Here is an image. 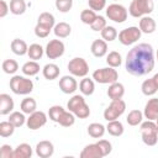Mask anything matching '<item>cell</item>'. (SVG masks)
Segmentation results:
<instances>
[{
    "label": "cell",
    "mask_w": 158,
    "mask_h": 158,
    "mask_svg": "<svg viewBox=\"0 0 158 158\" xmlns=\"http://www.w3.org/2000/svg\"><path fill=\"white\" fill-rule=\"evenodd\" d=\"M156 27H157L156 21L151 16L146 15V16L141 17V20H139V30H141V32L149 35V33H153L156 31Z\"/></svg>",
    "instance_id": "cell-20"
},
{
    "label": "cell",
    "mask_w": 158,
    "mask_h": 158,
    "mask_svg": "<svg viewBox=\"0 0 158 158\" xmlns=\"http://www.w3.org/2000/svg\"><path fill=\"white\" fill-rule=\"evenodd\" d=\"M2 70L6 74H15L19 70V64L15 59H5L2 62Z\"/></svg>",
    "instance_id": "cell-40"
},
{
    "label": "cell",
    "mask_w": 158,
    "mask_h": 158,
    "mask_svg": "<svg viewBox=\"0 0 158 158\" xmlns=\"http://www.w3.org/2000/svg\"><path fill=\"white\" fill-rule=\"evenodd\" d=\"M10 12L14 15H22L26 11L25 0H10Z\"/></svg>",
    "instance_id": "cell-34"
},
{
    "label": "cell",
    "mask_w": 158,
    "mask_h": 158,
    "mask_svg": "<svg viewBox=\"0 0 158 158\" xmlns=\"http://www.w3.org/2000/svg\"><path fill=\"white\" fill-rule=\"evenodd\" d=\"M78 88V83L74 75H64L59 79V89L64 94H73Z\"/></svg>",
    "instance_id": "cell-13"
},
{
    "label": "cell",
    "mask_w": 158,
    "mask_h": 158,
    "mask_svg": "<svg viewBox=\"0 0 158 158\" xmlns=\"http://www.w3.org/2000/svg\"><path fill=\"white\" fill-rule=\"evenodd\" d=\"M10 46H11V51L17 56H25L28 52V46L23 40L15 38V40H12Z\"/></svg>",
    "instance_id": "cell-22"
},
{
    "label": "cell",
    "mask_w": 158,
    "mask_h": 158,
    "mask_svg": "<svg viewBox=\"0 0 158 158\" xmlns=\"http://www.w3.org/2000/svg\"><path fill=\"white\" fill-rule=\"evenodd\" d=\"M59 67L54 63H48L43 67L42 69V74L47 80H54L59 77Z\"/></svg>",
    "instance_id": "cell-21"
},
{
    "label": "cell",
    "mask_w": 158,
    "mask_h": 158,
    "mask_svg": "<svg viewBox=\"0 0 158 158\" xmlns=\"http://www.w3.org/2000/svg\"><path fill=\"white\" fill-rule=\"evenodd\" d=\"M0 158H14V149L10 144H2L1 146Z\"/></svg>",
    "instance_id": "cell-46"
},
{
    "label": "cell",
    "mask_w": 158,
    "mask_h": 158,
    "mask_svg": "<svg viewBox=\"0 0 158 158\" xmlns=\"http://www.w3.org/2000/svg\"><path fill=\"white\" fill-rule=\"evenodd\" d=\"M115 1H116V0H115Z\"/></svg>",
    "instance_id": "cell-53"
},
{
    "label": "cell",
    "mask_w": 158,
    "mask_h": 158,
    "mask_svg": "<svg viewBox=\"0 0 158 158\" xmlns=\"http://www.w3.org/2000/svg\"><path fill=\"white\" fill-rule=\"evenodd\" d=\"M9 11H10V6L6 4L5 0H1V1H0V17H1V19L5 17Z\"/></svg>",
    "instance_id": "cell-49"
},
{
    "label": "cell",
    "mask_w": 158,
    "mask_h": 158,
    "mask_svg": "<svg viewBox=\"0 0 158 158\" xmlns=\"http://www.w3.org/2000/svg\"><path fill=\"white\" fill-rule=\"evenodd\" d=\"M54 153V146L52 142L44 139V141H40L36 144V154L40 158H49L52 157Z\"/></svg>",
    "instance_id": "cell-14"
},
{
    "label": "cell",
    "mask_w": 158,
    "mask_h": 158,
    "mask_svg": "<svg viewBox=\"0 0 158 158\" xmlns=\"http://www.w3.org/2000/svg\"><path fill=\"white\" fill-rule=\"evenodd\" d=\"M141 35H142V32H141L139 27L131 26V27H127V28H123L122 31H120L118 41L123 46H131L141 38Z\"/></svg>",
    "instance_id": "cell-10"
},
{
    "label": "cell",
    "mask_w": 158,
    "mask_h": 158,
    "mask_svg": "<svg viewBox=\"0 0 158 158\" xmlns=\"http://www.w3.org/2000/svg\"><path fill=\"white\" fill-rule=\"evenodd\" d=\"M126 110V102L120 99V100H112L111 104L105 109L104 111V118L109 122V121H114L117 120Z\"/></svg>",
    "instance_id": "cell-7"
},
{
    "label": "cell",
    "mask_w": 158,
    "mask_h": 158,
    "mask_svg": "<svg viewBox=\"0 0 158 158\" xmlns=\"http://www.w3.org/2000/svg\"><path fill=\"white\" fill-rule=\"evenodd\" d=\"M74 122H75V115L73 112H70L69 110L68 111L64 110V112L60 115V117H59L57 123H59L63 127H70V126L74 125Z\"/></svg>",
    "instance_id": "cell-33"
},
{
    "label": "cell",
    "mask_w": 158,
    "mask_h": 158,
    "mask_svg": "<svg viewBox=\"0 0 158 158\" xmlns=\"http://www.w3.org/2000/svg\"><path fill=\"white\" fill-rule=\"evenodd\" d=\"M141 135H142V141L147 146H156L158 142V131L156 122L152 120H147L141 123Z\"/></svg>",
    "instance_id": "cell-4"
},
{
    "label": "cell",
    "mask_w": 158,
    "mask_h": 158,
    "mask_svg": "<svg viewBox=\"0 0 158 158\" xmlns=\"http://www.w3.org/2000/svg\"><path fill=\"white\" fill-rule=\"evenodd\" d=\"M20 107H21V111H22L23 114L31 115L32 112L36 111V109H37V102H36V100H35L33 98H25V99L21 101Z\"/></svg>",
    "instance_id": "cell-29"
},
{
    "label": "cell",
    "mask_w": 158,
    "mask_h": 158,
    "mask_svg": "<svg viewBox=\"0 0 158 158\" xmlns=\"http://www.w3.org/2000/svg\"><path fill=\"white\" fill-rule=\"evenodd\" d=\"M156 126H157V131H158V117L156 118Z\"/></svg>",
    "instance_id": "cell-51"
},
{
    "label": "cell",
    "mask_w": 158,
    "mask_h": 158,
    "mask_svg": "<svg viewBox=\"0 0 158 158\" xmlns=\"http://www.w3.org/2000/svg\"><path fill=\"white\" fill-rule=\"evenodd\" d=\"M47 123V115L43 111H35L32 112L28 118L26 120V125L30 130H38Z\"/></svg>",
    "instance_id": "cell-12"
},
{
    "label": "cell",
    "mask_w": 158,
    "mask_h": 158,
    "mask_svg": "<svg viewBox=\"0 0 158 158\" xmlns=\"http://www.w3.org/2000/svg\"><path fill=\"white\" fill-rule=\"evenodd\" d=\"M127 73L135 77H142L151 73L154 68L153 48L148 43H139L135 46L126 56L125 63Z\"/></svg>",
    "instance_id": "cell-1"
},
{
    "label": "cell",
    "mask_w": 158,
    "mask_h": 158,
    "mask_svg": "<svg viewBox=\"0 0 158 158\" xmlns=\"http://www.w3.org/2000/svg\"><path fill=\"white\" fill-rule=\"evenodd\" d=\"M26 120H27V118L25 117L23 112H20V111H14V112H11L10 116H9V121H10L16 128L23 126V125L26 123Z\"/></svg>",
    "instance_id": "cell-36"
},
{
    "label": "cell",
    "mask_w": 158,
    "mask_h": 158,
    "mask_svg": "<svg viewBox=\"0 0 158 158\" xmlns=\"http://www.w3.org/2000/svg\"><path fill=\"white\" fill-rule=\"evenodd\" d=\"M154 9L153 0H132L128 7V14L132 17H142L149 15Z\"/></svg>",
    "instance_id": "cell-5"
},
{
    "label": "cell",
    "mask_w": 158,
    "mask_h": 158,
    "mask_svg": "<svg viewBox=\"0 0 158 158\" xmlns=\"http://www.w3.org/2000/svg\"><path fill=\"white\" fill-rule=\"evenodd\" d=\"M123 95H125V86H123V84H121L118 81H115V83L109 85L107 96L111 100H120V99L123 98Z\"/></svg>",
    "instance_id": "cell-17"
},
{
    "label": "cell",
    "mask_w": 158,
    "mask_h": 158,
    "mask_svg": "<svg viewBox=\"0 0 158 158\" xmlns=\"http://www.w3.org/2000/svg\"><path fill=\"white\" fill-rule=\"evenodd\" d=\"M79 89H80V93L83 95H93L94 90H95V84H94V80L93 79H89V78H85L81 79L80 84H79Z\"/></svg>",
    "instance_id": "cell-28"
},
{
    "label": "cell",
    "mask_w": 158,
    "mask_h": 158,
    "mask_svg": "<svg viewBox=\"0 0 158 158\" xmlns=\"http://www.w3.org/2000/svg\"><path fill=\"white\" fill-rule=\"evenodd\" d=\"M91 53L94 57L96 58H101L107 53V43L104 40H95L91 43V48H90Z\"/></svg>",
    "instance_id": "cell-19"
},
{
    "label": "cell",
    "mask_w": 158,
    "mask_h": 158,
    "mask_svg": "<svg viewBox=\"0 0 158 158\" xmlns=\"http://www.w3.org/2000/svg\"><path fill=\"white\" fill-rule=\"evenodd\" d=\"M143 115L147 120L156 121V118L158 117V98H152L147 101Z\"/></svg>",
    "instance_id": "cell-15"
},
{
    "label": "cell",
    "mask_w": 158,
    "mask_h": 158,
    "mask_svg": "<svg viewBox=\"0 0 158 158\" xmlns=\"http://www.w3.org/2000/svg\"><path fill=\"white\" fill-rule=\"evenodd\" d=\"M10 89L14 94L27 95L33 90V83L31 79H27L22 75H14L10 79Z\"/></svg>",
    "instance_id": "cell-3"
},
{
    "label": "cell",
    "mask_w": 158,
    "mask_h": 158,
    "mask_svg": "<svg viewBox=\"0 0 158 158\" xmlns=\"http://www.w3.org/2000/svg\"><path fill=\"white\" fill-rule=\"evenodd\" d=\"M15 128L16 127L10 121H2V122H0V136L1 137H10L14 135Z\"/></svg>",
    "instance_id": "cell-39"
},
{
    "label": "cell",
    "mask_w": 158,
    "mask_h": 158,
    "mask_svg": "<svg viewBox=\"0 0 158 158\" xmlns=\"http://www.w3.org/2000/svg\"><path fill=\"white\" fill-rule=\"evenodd\" d=\"M32 147L28 143H20L14 149V158H31Z\"/></svg>",
    "instance_id": "cell-23"
},
{
    "label": "cell",
    "mask_w": 158,
    "mask_h": 158,
    "mask_svg": "<svg viewBox=\"0 0 158 158\" xmlns=\"http://www.w3.org/2000/svg\"><path fill=\"white\" fill-rule=\"evenodd\" d=\"M106 63L109 64V67H112V68H117L121 65L122 63V58H121V54L116 51H112L107 54L106 57Z\"/></svg>",
    "instance_id": "cell-37"
},
{
    "label": "cell",
    "mask_w": 158,
    "mask_h": 158,
    "mask_svg": "<svg viewBox=\"0 0 158 158\" xmlns=\"http://www.w3.org/2000/svg\"><path fill=\"white\" fill-rule=\"evenodd\" d=\"M96 16H98V15L95 14L94 10L86 9V10H83V11H81V14H80V20H81V22L85 23V25H91V23L95 21Z\"/></svg>",
    "instance_id": "cell-41"
},
{
    "label": "cell",
    "mask_w": 158,
    "mask_h": 158,
    "mask_svg": "<svg viewBox=\"0 0 158 158\" xmlns=\"http://www.w3.org/2000/svg\"><path fill=\"white\" fill-rule=\"evenodd\" d=\"M106 16L109 17V20H111L114 22L122 23L127 20L128 11L121 4H111L106 7Z\"/></svg>",
    "instance_id": "cell-9"
},
{
    "label": "cell",
    "mask_w": 158,
    "mask_h": 158,
    "mask_svg": "<svg viewBox=\"0 0 158 158\" xmlns=\"http://www.w3.org/2000/svg\"><path fill=\"white\" fill-rule=\"evenodd\" d=\"M89 7L94 11H100L105 7L106 5V0H88Z\"/></svg>",
    "instance_id": "cell-47"
},
{
    "label": "cell",
    "mask_w": 158,
    "mask_h": 158,
    "mask_svg": "<svg viewBox=\"0 0 158 158\" xmlns=\"http://www.w3.org/2000/svg\"><path fill=\"white\" fill-rule=\"evenodd\" d=\"M73 6V0H56V7L60 12H68Z\"/></svg>",
    "instance_id": "cell-44"
},
{
    "label": "cell",
    "mask_w": 158,
    "mask_h": 158,
    "mask_svg": "<svg viewBox=\"0 0 158 158\" xmlns=\"http://www.w3.org/2000/svg\"><path fill=\"white\" fill-rule=\"evenodd\" d=\"M106 131V127L99 122H93L88 126V135L93 138H101Z\"/></svg>",
    "instance_id": "cell-24"
},
{
    "label": "cell",
    "mask_w": 158,
    "mask_h": 158,
    "mask_svg": "<svg viewBox=\"0 0 158 158\" xmlns=\"http://www.w3.org/2000/svg\"><path fill=\"white\" fill-rule=\"evenodd\" d=\"M40 64L36 62V60H30V62H26L23 65H22V68H21V70H22V73L25 74V75H27V77H33V75H36L38 72H40Z\"/></svg>",
    "instance_id": "cell-30"
},
{
    "label": "cell",
    "mask_w": 158,
    "mask_h": 158,
    "mask_svg": "<svg viewBox=\"0 0 158 158\" xmlns=\"http://www.w3.org/2000/svg\"><path fill=\"white\" fill-rule=\"evenodd\" d=\"M43 51H44V49L42 48L41 44H38V43H32V44L28 47L27 54H28V57H30L32 60H38V59L42 58Z\"/></svg>",
    "instance_id": "cell-35"
},
{
    "label": "cell",
    "mask_w": 158,
    "mask_h": 158,
    "mask_svg": "<svg viewBox=\"0 0 158 158\" xmlns=\"http://www.w3.org/2000/svg\"><path fill=\"white\" fill-rule=\"evenodd\" d=\"M64 112V109L60 106V105H53L52 107H49V111H48V116L52 121L54 122H58L60 115Z\"/></svg>",
    "instance_id": "cell-42"
},
{
    "label": "cell",
    "mask_w": 158,
    "mask_h": 158,
    "mask_svg": "<svg viewBox=\"0 0 158 158\" xmlns=\"http://www.w3.org/2000/svg\"><path fill=\"white\" fill-rule=\"evenodd\" d=\"M14 100L9 94H0V115H9L14 110Z\"/></svg>",
    "instance_id": "cell-18"
},
{
    "label": "cell",
    "mask_w": 158,
    "mask_h": 158,
    "mask_svg": "<svg viewBox=\"0 0 158 158\" xmlns=\"http://www.w3.org/2000/svg\"><path fill=\"white\" fill-rule=\"evenodd\" d=\"M157 60H158V49H157Z\"/></svg>",
    "instance_id": "cell-52"
},
{
    "label": "cell",
    "mask_w": 158,
    "mask_h": 158,
    "mask_svg": "<svg viewBox=\"0 0 158 158\" xmlns=\"http://www.w3.org/2000/svg\"><path fill=\"white\" fill-rule=\"evenodd\" d=\"M141 89H142V93H143L146 96H152V95H154V94L157 93V90H158V88H157V85H156L153 78L146 79V80L142 83Z\"/></svg>",
    "instance_id": "cell-31"
},
{
    "label": "cell",
    "mask_w": 158,
    "mask_h": 158,
    "mask_svg": "<svg viewBox=\"0 0 158 158\" xmlns=\"http://www.w3.org/2000/svg\"><path fill=\"white\" fill-rule=\"evenodd\" d=\"M153 80H154V83H156V85H157V88H158V73H156V74L153 75Z\"/></svg>",
    "instance_id": "cell-50"
},
{
    "label": "cell",
    "mask_w": 158,
    "mask_h": 158,
    "mask_svg": "<svg viewBox=\"0 0 158 158\" xmlns=\"http://www.w3.org/2000/svg\"><path fill=\"white\" fill-rule=\"evenodd\" d=\"M106 26H107V25H106V20H105V17L101 16V15H98L96 19H95V21L90 25V27H91L93 31H100V32H101Z\"/></svg>",
    "instance_id": "cell-43"
},
{
    "label": "cell",
    "mask_w": 158,
    "mask_h": 158,
    "mask_svg": "<svg viewBox=\"0 0 158 158\" xmlns=\"http://www.w3.org/2000/svg\"><path fill=\"white\" fill-rule=\"evenodd\" d=\"M67 107L78 118H86L90 115V109L81 95H74L72 99H69Z\"/></svg>",
    "instance_id": "cell-2"
},
{
    "label": "cell",
    "mask_w": 158,
    "mask_h": 158,
    "mask_svg": "<svg viewBox=\"0 0 158 158\" xmlns=\"http://www.w3.org/2000/svg\"><path fill=\"white\" fill-rule=\"evenodd\" d=\"M49 32H51V30L49 28H47V27H44V26H41V25H36V27H35V35L37 36V37H40V38H46L48 35H49Z\"/></svg>",
    "instance_id": "cell-48"
},
{
    "label": "cell",
    "mask_w": 158,
    "mask_h": 158,
    "mask_svg": "<svg viewBox=\"0 0 158 158\" xmlns=\"http://www.w3.org/2000/svg\"><path fill=\"white\" fill-rule=\"evenodd\" d=\"M142 118H143V112L139 110H132L128 112L126 121L130 126H137L139 123H142Z\"/></svg>",
    "instance_id": "cell-32"
},
{
    "label": "cell",
    "mask_w": 158,
    "mask_h": 158,
    "mask_svg": "<svg viewBox=\"0 0 158 158\" xmlns=\"http://www.w3.org/2000/svg\"><path fill=\"white\" fill-rule=\"evenodd\" d=\"M68 70L72 75L84 78L89 73V64L88 62L81 57H75L69 60L68 63Z\"/></svg>",
    "instance_id": "cell-8"
},
{
    "label": "cell",
    "mask_w": 158,
    "mask_h": 158,
    "mask_svg": "<svg viewBox=\"0 0 158 158\" xmlns=\"http://www.w3.org/2000/svg\"><path fill=\"white\" fill-rule=\"evenodd\" d=\"M93 79L96 83H100V84H112V83L117 81L118 73L112 67L100 68V69H96L93 73Z\"/></svg>",
    "instance_id": "cell-6"
},
{
    "label": "cell",
    "mask_w": 158,
    "mask_h": 158,
    "mask_svg": "<svg viewBox=\"0 0 158 158\" xmlns=\"http://www.w3.org/2000/svg\"><path fill=\"white\" fill-rule=\"evenodd\" d=\"M117 36H118V33H117V31H116V28L114 26H106L101 31V37L106 42H112L114 40H116Z\"/></svg>",
    "instance_id": "cell-38"
},
{
    "label": "cell",
    "mask_w": 158,
    "mask_h": 158,
    "mask_svg": "<svg viewBox=\"0 0 158 158\" xmlns=\"http://www.w3.org/2000/svg\"><path fill=\"white\" fill-rule=\"evenodd\" d=\"M106 131L114 136V137H118L123 133V125L118 121V120H114V121H109L107 126H106Z\"/></svg>",
    "instance_id": "cell-27"
},
{
    "label": "cell",
    "mask_w": 158,
    "mask_h": 158,
    "mask_svg": "<svg viewBox=\"0 0 158 158\" xmlns=\"http://www.w3.org/2000/svg\"><path fill=\"white\" fill-rule=\"evenodd\" d=\"M53 32L58 38H65L70 35L72 27L67 22H59V23H56V26L53 27Z\"/></svg>",
    "instance_id": "cell-26"
},
{
    "label": "cell",
    "mask_w": 158,
    "mask_h": 158,
    "mask_svg": "<svg viewBox=\"0 0 158 158\" xmlns=\"http://www.w3.org/2000/svg\"><path fill=\"white\" fill-rule=\"evenodd\" d=\"M102 152L98 143H90L80 152V158H102Z\"/></svg>",
    "instance_id": "cell-16"
},
{
    "label": "cell",
    "mask_w": 158,
    "mask_h": 158,
    "mask_svg": "<svg viewBox=\"0 0 158 158\" xmlns=\"http://www.w3.org/2000/svg\"><path fill=\"white\" fill-rule=\"evenodd\" d=\"M96 143H98V146L100 147V149H101L104 157H106V156H109V154L111 153L112 146H111V143H110L107 139H100V141H98Z\"/></svg>",
    "instance_id": "cell-45"
},
{
    "label": "cell",
    "mask_w": 158,
    "mask_h": 158,
    "mask_svg": "<svg viewBox=\"0 0 158 158\" xmlns=\"http://www.w3.org/2000/svg\"><path fill=\"white\" fill-rule=\"evenodd\" d=\"M37 23L41 25V26H44L49 30H53V27L56 26V19L51 12H42L38 16Z\"/></svg>",
    "instance_id": "cell-25"
},
{
    "label": "cell",
    "mask_w": 158,
    "mask_h": 158,
    "mask_svg": "<svg viewBox=\"0 0 158 158\" xmlns=\"http://www.w3.org/2000/svg\"><path fill=\"white\" fill-rule=\"evenodd\" d=\"M65 46L60 40H51L46 46V56L49 59H57L64 54Z\"/></svg>",
    "instance_id": "cell-11"
}]
</instances>
